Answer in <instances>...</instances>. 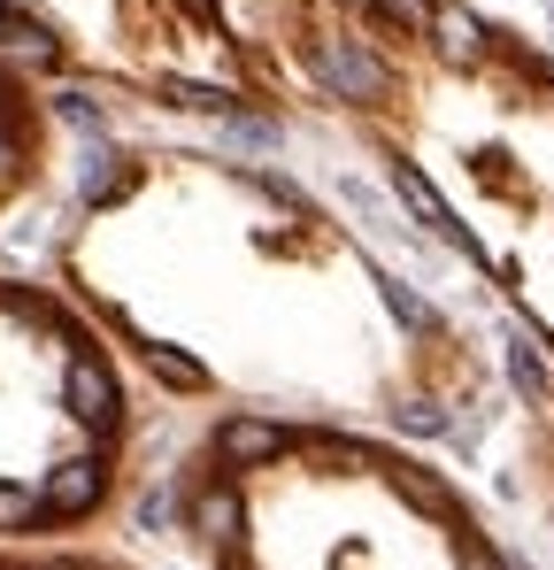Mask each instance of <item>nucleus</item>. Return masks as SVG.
<instances>
[{
  "instance_id": "1",
  "label": "nucleus",
  "mask_w": 554,
  "mask_h": 570,
  "mask_svg": "<svg viewBox=\"0 0 554 570\" xmlns=\"http://www.w3.org/2000/svg\"><path fill=\"white\" fill-rule=\"evenodd\" d=\"M308 62H316V78L339 100H385V62L347 47V39H308Z\"/></svg>"
},
{
  "instance_id": "2",
  "label": "nucleus",
  "mask_w": 554,
  "mask_h": 570,
  "mask_svg": "<svg viewBox=\"0 0 554 570\" xmlns=\"http://www.w3.org/2000/svg\"><path fill=\"white\" fill-rule=\"evenodd\" d=\"M393 193H400V208H408V216H424V232H439L447 247H469V239H462V224H455V208L439 200V186H432L416 163H393Z\"/></svg>"
},
{
  "instance_id": "3",
  "label": "nucleus",
  "mask_w": 554,
  "mask_h": 570,
  "mask_svg": "<svg viewBox=\"0 0 554 570\" xmlns=\"http://www.w3.org/2000/svg\"><path fill=\"white\" fill-rule=\"evenodd\" d=\"M216 455H224L231 471H263V463H277V455H285V432H277V424H263V416H231V424L216 432Z\"/></svg>"
},
{
  "instance_id": "4",
  "label": "nucleus",
  "mask_w": 554,
  "mask_h": 570,
  "mask_svg": "<svg viewBox=\"0 0 554 570\" xmlns=\"http://www.w3.org/2000/svg\"><path fill=\"white\" fill-rule=\"evenodd\" d=\"M100 485H108V471H100L92 455H78V463H62V471L47 478L39 501H47V517H86L92 501H100Z\"/></svg>"
},
{
  "instance_id": "5",
  "label": "nucleus",
  "mask_w": 554,
  "mask_h": 570,
  "mask_svg": "<svg viewBox=\"0 0 554 570\" xmlns=\"http://www.w3.org/2000/svg\"><path fill=\"white\" fill-rule=\"evenodd\" d=\"M70 416L78 424H116V379H108V363H92V355L70 363Z\"/></svg>"
},
{
  "instance_id": "6",
  "label": "nucleus",
  "mask_w": 554,
  "mask_h": 570,
  "mask_svg": "<svg viewBox=\"0 0 554 570\" xmlns=\"http://www.w3.org/2000/svg\"><path fill=\"white\" fill-rule=\"evenodd\" d=\"M0 47H23V55H55V23L31 8V0H0Z\"/></svg>"
},
{
  "instance_id": "7",
  "label": "nucleus",
  "mask_w": 554,
  "mask_h": 570,
  "mask_svg": "<svg viewBox=\"0 0 554 570\" xmlns=\"http://www.w3.org/2000/svg\"><path fill=\"white\" fill-rule=\"evenodd\" d=\"M192 524H200L216 548H231V540H239V493H231V485H208V493L192 501Z\"/></svg>"
},
{
  "instance_id": "8",
  "label": "nucleus",
  "mask_w": 554,
  "mask_h": 570,
  "mask_svg": "<svg viewBox=\"0 0 554 570\" xmlns=\"http://www.w3.org/2000/svg\"><path fill=\"white\" fill-rule=\"evenodd\" d=\"M131 193V163L116 147H92L86 155V200H123Z\"/></svg>"
},
{
  "instance_id": "9",
  "label": "nucleus",
  "mask_w": 554,
  "mask_h": 570,
  "mask_svg": "<svg viewBox=\"0 0 554 570\" xmlns=\"http://www.w3.org/2000/svg\"><path fill=\"white\" fill-rule=\"evenodd\" d=\"M377 293H385V308H393L408 332H432V301H424V293H408V285L393 278V271H377Z\"/></svg>"
},
{
  "instance_id": "10",
  "label": "nucleus",
  "mask_w": 554,
  "mask_h": 570,
  "mask_svg": "<svg viewBox=\"0 0 554 570\" xmlns=\"http://www.w3.org/2000/svg\"><path fill=\"white\" fill-rule=\"evenodd\" d=\"M162 100L200 108V116H224V108H231V94H224V86H200V78H162Z\"/></svg>"
},
{
  "instance_id": "11",
  "label": "nucleus",
  "mask_w": 554,
  "mask_h": 570,
  "mask_svg": "<svg viewBox=\"0 0 554 570\" xmlns=\"http://www.w3.org/2000/svg\"><path fill=\"white\" fill-rule=\"evenodd\" d=\"M432 31L447 39V55H455V62H477V23H469L462 8H439V16H432Z\"/></svg>"
},
{
  "instance_id": "12",
  "label": "nucleus",
  "mask_w": 554,
  "mask_h": 570,
  "mask_svg": "<svg viewBox=\"0 0 554 570\" xmlns=\"http://www.w3.org/2000/svg\"><path fill=\"white\" fill-rule=\"evenodd\" d=\"M369 8L400 31H432V16H439V0H369Z\"/></svg>"
},
{
  "instance_id": "13",
  "label": "nucleus",
  "mask_w": 554,
  "mask_h": 570,
  "mask_svg": "<svg viewBox=\"0 0 554 570\" xmlns=\"http://www.w3.org/2000/svg\"><path fill=\"white\" fill-rule=\"evenodd\" d=\"M339 200H347V208L363 216L369 232H393V216H385V200H377V193H369L363 178H339Z\"/></svg>"
},
{
  "instance_id": "14",
  "label": "nucleus",
  "mask_w": 554,
  "mask_h": 570,
  "mask_svg": "<svg viewBox=\"0 0 554 570\" xmlns=\"http://www.w3.org/2000/svg\"><path fill=\"white\" fill-rule=\"evenodd\" d=\"M508 379H516V393H540V385H547V363H540L524 340H508Z\"/></svg>"
},
{
  "instance_id": "15",
  "label": "nucleus",
  "mask_w": 554,
  "mask_h": 570,
  "mask_svg": "<svg viewBox=\"0 0 554 570\" xmlns=\"http://www.w3.org/2000/svg\"><path fill=\"white\" fill-rule=\"evenodd\" d=\"M393 424H400V432H416V440H439V432H447V409H432V401H408Z\"/></svg>"
},
{
  "instance_id": "16",
  "label": "nucleus",
  "mask_w": 554,
  "mask_h": 570,
  "mask_svg": "<svg viewBox=\"0 0 554 570\" xmlns=\"http://www.w3.org/2000/svg\"><path fill=\"white\" fill-rule=\"evenodd\" d=\"M224 139L231 147H277V124H263V116H224Z\"/></svg>"
},
{
  "instance_id": "17",
  "label": "nucleus",
  "mask_w": 554,
  "mask_h": 570,
  "mask_svg": "<svg viewBox=\"0 0 554 570\" xmlns=\"http://www.w3.org/2000/svg\"><path fill=\"white\" fill-rule=\"evenodd\" d=\"M400 501H416V509H432V517H455L447 485H432V478H400Z\"/></svg>"
},
{
  "instance_id": "18",
  "label": "nucleus",
  "mask_w": 554,
  "mask_h": 570,
  "mask_svg": "<svg viewBox=\"0 0 554 570\" xmlns=\"http://www.w3.org/2000/svg\"><path fill=\"white\" fill-rule=\"evenodd\" d=\"M39 509H47V501H31L23 485H0V524H31Z\"/></svg>"
},
{
  "instance_id": "19",
  "label": "nucleus",
  "mask_w": 554,
  "mask_h": 570,
  "mask_svg": "<svg viewBox=\"0 0 554 570\" xmlns=\"http://www.w3.org/2000/svg\"><path fill=\"white\" fill-rule=\"evenodd\" d=\"M155 371H162L170 385H200V363H192V355H178V347H155Z\"/></svg>"
},
{
  "instance_id": "20",
  "label": "nucleus",
  "mask_w": 554,
  "mask_h": 570,
  "mask_svg": "<svg viewBox=\"0 0 554 570\" xmlns=\"http://www.w3.org/2000/svg\"><path fill=\"white\" fill-rule=\"evenodd\" d=\"M170 517H178V493H170V485H155V493L139 501V524H170Z\"/></svg>"
},
{
  "instance_id": "21",
  "label": "nucleus",
  "mask_w": 554,
  "mask_h": 570,
  "mask_svg": "<svg viewBox=\"0 0 554 570\" xmlns=\"http://www.w3.org/2000/svg\"><path fill=\"white\" fill-rule=\"evenodd\" d=\"M62 116H70V124H78V131H100V116H92V100H78V94L62 100Z\"/></svg>"
},
{
  "instance_id": "22",
  "label": "nucleus",
  "mask_w": 554,
  "mask_h": 570,
  "mask_svg": "<svg viewBox=\"0 0 554 570\" xmlns=\"http://www.w3.org/2000/svg\"><path fill=\"white\" fill-rule=\"evenodd\" d=\"M462 570H501V556L493 548H462Z\"/></svg>"
},
{
  "instance_id": "23",
  "label": "nucleus",
  "mask_w": 554,
  "mask_h": 570,
  "mask_svg": "<svg viewBox=\"0 0 554 570\" xmlns=\"http://www.w3.org/2000/svg\"><path fill=\"white\" fill-rule=\"evenodd\" d=\"M8 178H16V139L0 131V186H8Z\"/></svg>"
}]
</instances>
